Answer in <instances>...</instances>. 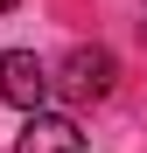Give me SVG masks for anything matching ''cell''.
Returning a JSON list of instances; mask_svg holds the SVG:
<instances>
[{
	"label": "cell",
	"instance_id": "6da1fadb",
	"mask_svg": "<svg viewBox=\"0 0 147 153\" xmlns=\"http://www.w3.org/2000/svg\"><path fill=\"white\" fill-rule=\"evenodd\" d=\"M49 91H56V76L35 49H0V97H7L14 111H42Z\"/></svg>",
	"mask_w": 147,
	"mask_h": 153
},
{
	"label": "cell",
	"instance_id": "7a4b0ae2",
	"mask_svg": "<svg viewBox=\"0 0 147 153\" xmlns=\"http://www.w3.org/2000/svg\"><path fill=\"white\" fill-rule=\"evenodd\" d=\"M112 76H119V63H112V49H70L63 56V70H56V91L63 97H77V105H91V97H105L112 91Z\"/></svg>",
	"mask_w": 147,
	"mask_h": 153
},
{
	"label": "cell",
	"instance_id": "3957f363",
	"mask_svg": "<svg viewBox=\"0 0 147 153\" xmlns=\"http://www.w3.org/2000/svg\"><path fill=\"white\" fill-rule=\"evenodd\" d=\"M14 153H84V132H77V118H70V111H28Z\"/></svg>",
	"mask_w": 147,
	"mask_h": 153
},
{
	"label": "cell",
	"instance_id": "277c9868",
	"mask_svg": "<svg viewBox=\"0 0 147 153\" xmlns=\"http://www.w3.org/2000/svg\"><path fill=\"white\" fill-rule=\"evenodd\" d=\"M140 14H147V0H140ZM140 35H147V21H140Z\"/></svg>",
	"mask_w": 147,
	"mask_h": 153
},
{
	"label": "cell",
	"instance_id": "5b68a950",
	"mask_svg": "<svg viewBox=\"0 0 147 153\" xmlns=\"http://www.w3.org/2000/svg\"><path fill=\"white\" fill-rule=\"evenodd\" d=\"M7 7H14V0H0V14H7Z\"/></svg>",
	"mask_w": 147,
	"mask_h": 153
}]
</instances>
